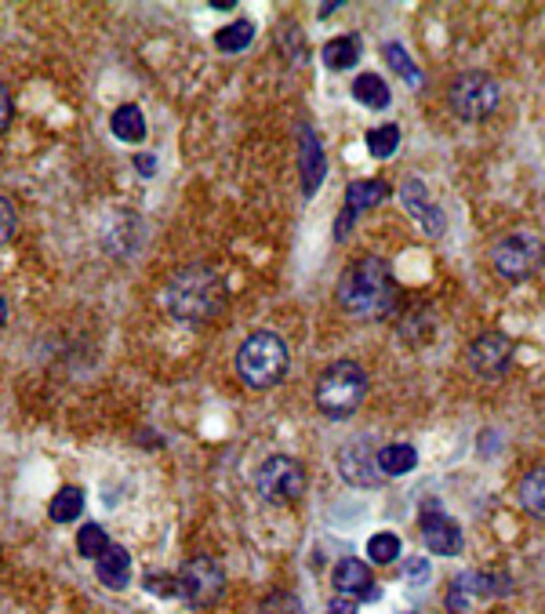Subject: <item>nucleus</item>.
<instances>
[{
  "label": "nucleus",
  "instance_id": "f257e3e1",
  "mask_svg": "<svg viewBox=\"0 0 545 614\" xmlns=\"http://www.w3.org/2000/svg\"><path fill=\"white\" fill-rule=\"evenodd\" d=\"M335 299L342 305V313H350L356 320H379L385 313H393L396 284H393L390 265H385L382 259H375V255L353 262L339 280Z\"/></svg>",
  "mask_w": 545,
  "mask_h": 614
},
{
  "label": "nucleus",
  "instance_id": "f03ea898",
  "mask_svg": "<svg viewBox=\"0 0 545 614\" xmlns=\"http://www.w3.org/2000/svg\"><path fill=\"white\" fill-rule=\"evenodd\" d=\"M164 299H168L171 316L201 324V320H211V316L222 313L225 284L215 270H208V265H190V270H179L175 276H171Z\"/></svg>",
  "mask_w": 545,
  "mask_h": 614
},
{
  "label": "nucleus",
  "instance_id": "7ed1b4c3",
  "mask_svg": "<svg viewBox=\"0 0 545 614\" xmlns=\"http://www.w3.org/2000/svg\"><path fill=\"white\" fill-rule=\"evenodd\" d=\"M236 375H241L251 390H270L287 375V345L273 331H255L244 339L241 353H236Z\"/></svg>",
  "mask_w": 545,
  "mask_h": 614
},
{
  "label": "nucleus",
  "instance_id": "20e7f679",
  "mask_svg": "<svg viewBox=\"0 0 545 614\" xmlns=\"http://www.w3.org/2000/svg\"><path fill=\"white\" fill-rule=\"evenodd\" d=\"M316 407H321V415L327 419H350L356 415V407L364 404L367 396V379L361 364H353V360H339V364H331L321 379H316Z\"/></svg>",
  "mask_w": 545,
  "mask_h": 614
},
{
  "label": "nucleus",
  "instance_id": "39448f33",
  "mask_svg": "<svg viewBox=\"0 0 545 614\" xmlns=\"http://www.w3.org/2000/svg\"><path fill=\"white\" fill-rule=\"evenodd\" d=\"M498 99L502 91L495 84V77L484 73V70H470V73H458L455 84L447 91V102L462 120H484L498 110Z\"/></svg>",
  "mask_w": 545,
  "mask_h": 614
},
{
  "label": "nucleus",
  "instance_id": "423d86ee",
  "mask_svg": "<svg viewBox=\"0 0 545 614\" xmlns=\"http://www.w3.org/2000/svg\"><path fill=\"white\" fill-rule=\"evenodd\" d=\"M255 487H259V495L265 502L291 505V502H299L305 495V470H302L295 459L273 455V459L262 462V470L255 476Z\"/></svg>",
  "mask_w": 545,
  "mask_h": 614
},
{
  "label": "nucleus",
  "instance_id": "0eeeda50",
  "mask_svg": "<svg viewBox=\"0 0 545 614\" xmlns=\"http://www.w3.org/2000/svg\"><path fill=\"white\" fill-rule=\"evenodd\" d=\"M179 596L193 607H211L225 590L222 567L211 556H193L185 560V567L179 571Z\"/></svg>",
  "mask_w": 545,
  "mask_h": 614
},
{
  "label": "nucleus",
  "instance_id": "6e6552de",
  "mask_svg": "<svg viewBox=\"0 0 545 614\" xmlns=\"http://www.w3.org/2000/svg\"><path fill=\"white\" fill-rule=\"evenodd\" d=\"M542 240L535 233H513L495 244L491 251V262H495V270L505 276V280H524L538 270L542 262Z\"/></svg>",
  "mask_w": 545,
  "mask_h": 614
},
{
  "label": "nucleus",
  "instance_id": "1a4fd4ad",
  "mask_svg": "<svg viewBox=\"0 0 545 614\" xmlns=\"http://www.w3.org/2000/svg\"><path fill=\"white\" fill-rule=\"evenodd\" d=\"M418 527L425 535V545L436 553V556H458L462 553V527L451 520L436 502H422V516H418Z\"/></svg>",
  "mask_w": 545,
  "mask_h": 614
},
{
  "label": "nucleus",
  "instance_id": "9d476101",
  "mask_svg": "<svg viewBox=\"0 0 545 614\" xmlns=\"http://www.w3.org/2000/svg\"><path fill=\"white\" fill-rule=\"evenodd\" d=\"M516 345L513 339H505L502 331H487L470 345V364L481 379H502L513 364Z\"/></svg>",
  "mask_w": 545,
  "mask_h": 614
},
{
  "label": "nucleus",
  "instance_id": "9b49d317",
  "mask_svg": "<svg viewBox=\"0 0 545 614\" xmlns=\"http://www.w3.org/2000/svg\"><path fill=\"white\" fill-rule=\"evenodd\" d=\"M339 470L356 487H375L379 484V447L371 444L367 436L350 440L339 455Z\"/></svg>",
  "mask_w": 545,
  "mask_h": 614
},
{
  "label": "nucleus",
  "instance_id": "f8f14e48",
  "mask_svg": "<svg viewBox=\"0 0 545 614\" xmlns=\"http://www.w3.org/2000/svg\"><path fill=\"white\" fill-rule=\"evenodd\" d=\"M331 582H335V593L353 596V600H379L382 593L375 590V578L364 560H339L335 571H331Z\"/></svg>",
  "mask_w": 545,
  "mask_h": 614
},
{
  "label": "nucleus",
  "instance_id": "ddd939ff",
  "mask_svg": "<svg viewBox=\"0 0 545 614\" xmlns=\"http://www.w3.org/2000/svg\"><path fill=\"white\" fill-rule=\"evenodd\" d=\"M401 200L407 208V215H415L422 222V230L430 236H441L444 233V211L433 204L430 193H425V182L422 179H407L404 190H401Z\"/></svg>",
  "mask_w": 545,
  "mask_h": 614
},
{
  "label": "nucleus",
  "instance_id": "4468645a",
  "mask_svg": "<svg viewBox=\"0 0 545 614\" xmlns=\"http://www.w3.org/2000/svg\"><path fill=\"white\" fill-rule=\"evenodd\" d=\"M299 160H302V190H305V197H313L316 190H321L327 164H324L321 139H316L305 124L299 128Z\"/></svg>",
  "mask_w": 545,
  "mask_h": 614
},
{
  "label": "nucleus",
  "instance_id": "2eb2a0df",
  "mask_svg": "<svg viewBox=\"0 0 545 614\" xmlns=\"http://www.w3.org/2000/svg\"><path fill=\"white\" fill-rule=\"evenodd\" d=\"M95 575L105 590H124L131 582V556L124 545H113V542L105 545V553L95 560Z\"/></svg>",
  "mask_w": 545,
  "mask_h": 614
},
{
  "label": "nucleus",
  "instance_id": "dca6fc26",
  "mask_svg": "<svg viewBox=\"0 0 545 614\" xmlns=\"http://www.w3.org/2000/svg\"><path fill=\"white\" fill-rule=\"evenodd\" d=\"M385 197H390V185H385L382 179L353 182L350 190H345V211H353V215H361V211H367V208H379Z\"/></svg>",
  "mask_w": 545,
  "mask_h": 614
},
{
  "label": "nucleus",
  "instance_id": "f3484780",
  "mask_svg": "<svg viewBox=\"0 0 545 614\" xmlns=\"http://www.w3.org/2000/svg\"><path fill=\"white\" fill-rule=\"evenodd\" d=\"M353 99L367 105V110H385L393 95H390V84L379 73H361L353 80Z\"/></svg>",
  "mask_w": 545,
  "mask_h": 614
},
{
  "label": "nucleus",
  "instance_id": "a211bd4d",
  "mask_svg": "<svg viewBox=\"0 0 545 614\" xmlns=\"http://www.w3.org/2000/svg\"><path fill=\"white\" fill-rule=\"evenodd\" d=\"M521 505H524V513H531L535 520H545V465H535V470L524 473Z\"/></svg>",
  "mask_w": 545,
  "mask_h": 614
},
{
  "label": "nucleus",
  "instance_id": "6ab92c4d",
  "mask_svg": "<svg viewBox=\"0 0 545 614\" xmlns=\"http://www.w3.org/2000/svg\"><path fill=\"white\" fill-rule=\"evenodd\" d=\"M418 465V455L411 444H385L379 447V473L385 476H404Z\"/></svg>",
  "mask_w": 545,
  "mask_h": 614
},
{
  "label": "nucleus",
  "instance_id": "aec40b11",
  "mask_svg": "<svg viewBox=\"0 0 545 614\" xmlns=\"http://www.w3.org/2000/svg\"><path fill=\"white\" fill-rule=\"evenodd\" d=\"M356 59H361V37H335L324 44V66L327 70H350V66H356Z\"/></svg>",
  "mask_w": 545,
  "mask_h": 614
},
{
  "label": "nucleus",
  "instance_id": "412c9836",
  "mask_svg": "<svg viewBox=\"0 0 545 614\" xmlns=\"http://www.w3.org/2000/svg\"><path fill=\"white\" fill-rule=\"evenodd\" d=\"M110 128H113V135L124 139V142H142L145 139V117H142L139 105H121V110L113 113Z\"/></svg>",
  "mask_w": 545,
  "mask_h": 614
},
{
  "label": "nucleus",
  "instance_id": "4be33fe9",
  "mask_svg": "<svg viewBox=\"0 0 545 614\" xmlns=\"http://www.w3.org/2000/svg\"><path fill=\"white\" fill-rule=\"evenodd\" d=\"M382 56H385V62H390V70L396 73V77H404V84H411V88H422L425 80H422V70L415 62H411V56L407 51L396 44V40H390V44L382 48Z\"/></svg>",
  "mask_w": 545,
  "mask_h": 614
},
{
  "label": "nucleus",
  "instance_id": "5701e85b",
  "mask_svg": "<svg viewBox=\"0 0 545 614\" xmlns=\"http://www.w3.org/2000/svg\"><path fill=\"white\" fill-rule=\"evenodd\" d=\"M251 40H255V22H248V19H236L215 33V44L222 51H244V48H251Z\"/></svg>",
  "mask_w": 545,
  "mask_h": 614
},
{
  "label": "nucleus",
  "instance_id": "b1692460",
  "mask_svg": "<svg viewBox=\"0 0 545 614\" xmlns=\"http://www.w3.org/2000/svg\"><path fill=\"white\" fill-rule=\"evenodd\" d=\"M84 510V491L81 487H62L55 499H51V520L55 524H70L77 520V513Z\"/></svg>",
  "mask_w": 545,
  "mask_h": 614
},
{
  "label": "nucleus",
  "instance_id": "393cba45",
  "mask_svg": "<svg viewBox=\"0 0 545 614\" xmlns=\"http://www.w3.org/2000/svg\"><path fill=\"white\" fill-rule=\"evenodd\" d=\"M367 556H371V564H393V560L401 556V538H396L393 531L371 535V542H367Z\"/></svg>",
  "mask_w": 545,
  "mask_h": 614
},
{
  "label": "nucleus",
  "instance_id": "a878e982",
  "mask_svg": "<svg viewBox=\"0 0 545 614\" xmlns=\"http://www.w3.org/2000/svg\"><path fill=\"white\" fill-rule=\"evenodd\" d=\"M396 145H401V128H396V124H385V128L367 131V150L375 153V157H393Z\"/></svg>",
  "mask_w": 545,
  "mask_h": 614
},
{
  "label": "nucleus",
  "instance_id": "bb28decb",
  "mask_svg": "<svg viewBox=\"0 0 545 614\" xmlns=\"http://www.w3.org/2000/svg\"><path fill=\"white\" fill-rule=\"evenodd\" d=\"M105 545H110V538H105V531L99 524H88L81 527V535H77V550L88 560H99L105 553Z\"/></svg>",
  "mask_w": 545,
  "mask_h": 614
},
{
  "label": "nucleus",
  "instance_id": "cd10ccee",
  "mask_svg": "<svg viewBox=\"0 0 545 614\" xmlns=\"http://www.w3.org/2000/svg\"><path fill=\"white\" fill-rule=\"evenodd\" d=\"M470 600H473L470 578L458 575L455 582H451V590H447V611L451 614H470Z\"/></svg>",
  "mask_w": 545,
  "mask_h": 614
},
{
  "label": "nucleus",
  "instance_id": "c85d7f7f",
  "mask_svg": "<svg viewBox=\"0 0 545 614\" xmlns=\"http://www.w3.org/2000/svg\"><path fill=\"white\" fill-rule=\"evenodd\" d=\"M259 614H302V604L295 593H273L262 600V611Z\"/></svg>",
  "mask_w": 545,
  "mask_h": 614
},
{
  "label": "nucleus",
  "instance_id": "c756f323",
  "mask_svg": "<svg viewBox=\"0 0 545 614\" xmlns=\"http://www.w3.org/2000/svg\"><path fill=\"white\" fill-rule=\"evenodd\" d=\"M16 208H11V200L0 197V244H8L11 236H16Z\"/></svg>",
  "mask_w": 545,
  "mask_h": 614
},
{
  "label": "nucleus",
  "instance_id": "7c9ffc66",
  "mask_svg": "<svg viewBox=\"0 0 545 614\" xmlns=\"http://www.w3.org/2000/svg\"><path fill=\"white\" fill-rule=\"evenodd\" d=\"M356 604H361V600H353V596H335L331 600V614H356Z\"/></svg>",
  "mask_w": 545,
  "mask_h": 614
},
{
  "label": "nucleus",
  "instance_id": "2f4dec72",
  "mask_svg": "<svg viewBox=\"0 0 545 614\" xmlns=\"http://www.w3.org/2000/svg\"><path fill=\"white\" fill-rule=\"evenodd\" d=\"M11 124V95H8V88L0 84V131H4Z\"/></svg>",
  "mask_w": 545,
  "mask_h": 614
},
{
  "label": "nucleus",
  "instance_id": "473e14b6",
  "mask_svg": "<svg viewBox=\"0 0 545 614\" xmlns=\"http://www.w3.org/2000/svg\"><path fill=\"white\" fill-rule=\"evenodd\" d=\"M353 219H356L353 211H342V215H339V230H335V236H339V240H345V233L353 230Z\"/></svg>",
  "mask_w": 545,
  "mask_h": 614
},
{
  "label": "nucleus",
  "instance_id": "72a5a7b5",
  "mask_svg": "<svg viewBox=\"0 0 545 614\" xmlns=\"http://www.w3.org/2000/svg\"><path fill=\"white\" fill-rule=\"evenodd\" d=\"M153 164H157L153 157H135V168L142 171V175H153Z\"/></svg>",
  "mask_w": 545,
  "mask_h": 614
},
{
  "label": "nucleus",
  "instance_id": "f704fd0d",
  "mask_svg": "<svg viewBox=\"0 0 545 614\" xmlns=\"http://www.w3.org/2000/svg\"><path fill=\"white\" fill-rule=\"evenodd\" d=\"M411 578H415V582L425 578V560H411Z\"/></svg>",
  "mask_w": 545,
  "mask_h": 614
},
{
  "label": "nucleus",
  "instance_id": "c9c22d12",
  "mask_svg": "<svg viewBox=\"0 0 545 614\" xmlns=\"http://www.w3.org/2000/svg\"><path fill=\"white\" fill-rule=\"evenodd\" d=\"M4 320H8V302H4V295H0V328H4Z\"/></svg>",
  "mask_w": 545,
  "mask_h": 614
}]
</instances>
